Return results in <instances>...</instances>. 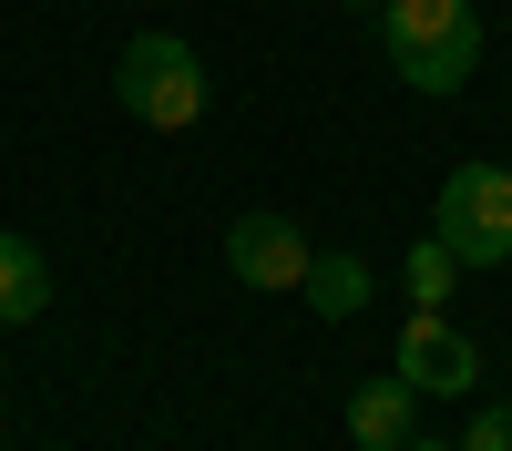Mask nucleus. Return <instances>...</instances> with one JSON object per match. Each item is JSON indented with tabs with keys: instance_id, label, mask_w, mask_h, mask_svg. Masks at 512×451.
<instances>
[{
	"instance_id": "1",
	"label": "nucleus",
	"mask_w": 512,
	"mask_h": 451,
	"mask_svg": "<svg viewBox=\"0 0 512 451\" xmlns=\"http://www.w3.org/2000/svg\"><path fill=\"white\" fill-rule=\"evenodd\" d=\"M379 41H390V72L410 82V93H461L482 62V11L472 0H390V21H379Z\"/></svg>"
},
{
	"instance_id": "2",
	"label": "nucleus",
	"mask_w": 512,
	"mask_h": 451,
	"mask_svg": "<svg viewBox=\"0 0 512 451\" xmlns=\"http://www.w3.org/2000/svg\"><path fill=\"white\" fill-rule=\"evenodd\" d=\"M113 103L134 123H154V134H195V123H205V62L185 52L175 31H134L123 62H113Z\"/></svg>"
},
{
	"instance_id": "3",
	"label": "nucleus",
	"mask_w": 512,
	"mask_h": 451,
	"mask_svg": "<svg viewBox=\"0 0 512 451\" xmlns=\"http://www.w3.org/2000/svg\"><path fill=\"white\" fill-rule=\"evenodd\" d=\"M431 236L451 246L461 267L512 257V164H451V185L431 205Z\"/></svg>"
},
{
	"instance_id": "4",
	"label": "nucleus",
	"mask_w": 512,
	"mask_h": 451,
	"mask_svg": "<svg viewBox=\"0 0 512 451\" xmlns=\"http://www.w3.org/2000/svg\"><path fill=\"white\" fill-rule=\"evenodd\" d=\"M400 380L420 390V400H461V390H472L482 380V349L472 339H461V328L441 318V308H410V328H400Z\"/></svg>"
},
{
	"instance_id": "5",
	"label": "nucleus",
	"mask_w": 512,
	"mask_h": 451,
	"mask_svg": "<svg viewBox=\"0 0 512 451\" xmlns=\"http://www.w3.org/2000/svg\"><path fill=\"white\" fill-rule=\"evenodd\" d=\"M308 257H318V246L297 236V216H277V205H256V216L226 226V267H236V287H308Z\"/></svg>"
},
{
	"instance_id": "6",
	"label": "nucleus",
	"mask_w": 512,
	"mask_h": 451,
	"mask_svg": "<svg viewBox=\"0 0 512 451\" xmlns=\"http://www.w3.org/2000/svg\"><path fill=\"white\" fill-rule=\"evenodd\" d=\"M410 431H420V390L400 380V369L369 380V390H349V451H400Z\"/></svg>"
},
{
	"instance_id": "7",
	"label": "nucleus",
	"mask_w": 512,
	"mask_h": 451,
	"mask_svg": "<svg viewBox=\"0 0 512 451\" xmlns=\"http://www.w3.org/2000/svg\"><path fill=\"white\" fill-rule=\"evenodd\" d=\"M369 287H379L369 257H359V246H338V257H308V287H297V298H308L328 328H349V318L369 308Z\"/></svg>"
},
{
	"instance_id": "8",
	"label": "nucleus",
	"mask_w": 512,
	"mask_h": 451,
	"mask_svg": "<svg viewBox=\"0 0 512 451\" xmlns=\"http://www.w3.org/2000/svg\"><path fill=\"white\" fill-rule=\"evenodd\" d=\"M52 308V267H41V246L31 236H0V328H21Z\"/></svg>"
},
{
	"instance_id": "9",
	"label": "nucleus",
	"mask_w": 512,
	"mask_h": 451,
	"mask_svg": "<svg viewBox=\"0 0 512 451\" xmlns=\"http://www.w3.org/2000/svg\"><path fill=\"white\" fill-rule=\"evenodd\" d=\"M451 277H461V257H451L441 236H420L410 257H400V287H410V308H441V298H451Z\"/></svg>"
},
{
	"instance_id": "10",
	"label": "nucleus",
	"mask_w": 512,
	"mask_h": 451,
	"mask_svg": "<svg viewBox=\"0 0 512 451\" xmlns=\"http://www.w3.org/2000/svg\"><path fill=\"white\" fill-rule=\"evenodd\" d=\"M461 451H512V410H482V421L461 431Z\"/></svg>"
},
{
	"instance_id": "11",
	"label": "nucleus",
	"mask_w": 512,
	"mask_h": 451,
	"mask_svg": "<svg viewBox=\"0 0 512 451\" xmlns=\"http://www.w3.org/2000/svg\"><path fill=\"white\" fill-rule=\"evenodd\" d=\"M400 451H461V441H431V431H410V441H400Z\"/></svg>"
},
{
	"instance_id": "12",
	"label": "nucleus",
	"mask_w": 512,
	"mask_h": 451,
	"mask_svg": "<svg viewBox=\"0 0 512 451\" xmlns=\"http://www.w3.org/2000/svg\"><path fill=\"white\" fill-rule=\"evenodd\" d=\"M349 11H390V0H349Z\"/></svg>"
}]
</instances>
